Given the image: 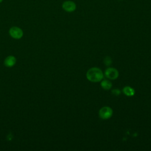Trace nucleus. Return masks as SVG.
<instances>
[{"mask_svg": "<svg viewBox=\"0 0 151 151\" xmlns=\"http://www.w3.org/2000/svg\"><path fill=\"white\" fill-rule=\"evenodd\" d=\"M86 77L91 82H99L103 78V73L99 68L92 67L87 71Z\"/></svg>", "mask_w": 151, "mask_h": 151, "instance_id": "obj_1", "label": "nucleus"}, {"mask_svg": "<svg viewBox=\"0 0 151 151\" xmlns=\"http://www.w3.org/2000/svg\"><path fill=\"white\" fill-rule=\"evenodd\" d=\"M112 63V61H111V59L110 58V57H106L104 59V63L107 66H109Z\"/></svg>", "mask_w": 151, "mask_h": 151, "instance_id": "obj_9", "label": "nucleus"}, {"mask_svg": "<svg viewBox=\"0 0 151 151\" xmlns=\"http://www.w3.org/2000/svg\"><path fill=\"white\" fill-rule=\"evenodd\" d=\"M104 75L109 79L115 80L119 77V71L114 68L109 67L105 70Z\"/></svg>", "mask_w": 151, "mask_h": 151, "instance_id": "obj_4", "label": "nucleus"}, {"mask_svg": "<svg viewBox=\"0 0 151 151\" xmlns=\"http://www.w3.org/2000/svg\"><path fill=\"white\" fill-rule=\"evenodd\" d=\"M100 84H101V87L103 89L107 90H109L111 87V86H112L111 81H110L109 80H103V81H101Z\"/></svg>", "mask_w": 151, "mask_h": 151, "instance_id": "obj_8", "label": "nucleus"}, {"mask_svg": "<svg viewBox=\"0 0 151 151\" xmlns=\"http://www.w3.org/2000/svg\"><path fill=\"white\" fill-rule=\"evenodd\" d=\"M16 61L17 60L14 56L9 55L5 59L4 64L7 67H12L15 64Z\"/></svg>", "mask_w": 151, "mask_h": 151, "instance_id": "obj_6", "label": "nucleus"}, {"mask_svg": "<svg viewBox=\"0 0 151 151\" xmlns=\"http://www.w3.org/2000/svg\"><path fill=\"white\" fill-rule=\"evenodd\" d=\"M62 8L65 11L68 12H71L76 9V5L73 1H66L63 3Z\"/></svg>", "mask_w": 151, "mask_h": 151, "instance_id": "obj_5", "label": "nucleus"}, {"mask_svg": "<svg viewBox=\"0 0 151 151\" xmlns=\"http://www.w3.org/2000/svg\"><path fill=\"white\" fill-rule=\"evenodd\" d=\"M4 0H0V3H1V2H2V1H3Z\"/></svg>", "mask_w": 151, "mask_h": 151, "instance_id": "obj_11", "label": "nucleus"}, {"mask_svg": "<svg viewBox=\"0 0 151 151\" xmlns=\"http://www.w3.org/2000/svg\"><path fill=\"white\" fill-rule=\"evenodd\" d=\"M9 34L12 38L18 40L22 37L24 32L19 27L14 26L10 28L9 30Z\"/></svg>", "mask_w": 151, "mask_h": 151, "instance_id": "obj_3", "label": "nucleus"}, {"mask_svg": "<svg viewBox=\"0 0 151 151\" xmlns=\"http://www.w3.org/2000/svg\"><path fill=\"white\" fill-rule=\"evenodd\" d=\"M112 93L115 94V95H119L120 93V90L119 89H114L113 91H112Z\"/></svg>", "mask_w": 151, "mask_h": 151, "instance_id": "obj_10", "label": "nucleus"}, {"mask_svg": "<svg viewBox=\"0 0 151 151\" xmlns=\"http://www.w3.org/2000/svg\"><path fill=\"white\" fill-rule=\"evenodd\" d=\"M99 115L101 119H109L113 115V110L110 107L108 106L103 107L100 109Z\"/></svg>", "mask_w": 151, "mask_h": 151, "instance_id": "obj_2", "label": "nucleus"}, {"mask_svg": "<svg viewBox=\"0 0 151 151\" xmlns=\"http://www.w3.org/2000/svg\"><path fill=\"white\" fill-rule=\"evenodd\" d=\"M123 93L126 96H129V97L133 96L135 94L134 90L132 87H131L130 86H126V87H124L123 88Z\"/></svg>", "mask_w": 151, "mask_h": 151, "instance_id": "obj_7", "label": "nucleus"}]
</instances>
